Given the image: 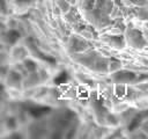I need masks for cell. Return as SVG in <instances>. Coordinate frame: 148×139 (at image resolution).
Masks as SVG:
<instances>
[{
    "mask_svg": "<svg viewBox=\"0 0 148 139\" xmlns=\"http://www.w3.org/2000/svg\"><path fill=\"white\" fill-rule=\"evenodd\" d=\"M120 68H121V63H120V61H118V60H112V61H110V64H109V72L114 73V72L119 71Z\"/></svg>",
    "mask_w": 148,
    "mask_h": 139,
    "instance_id": "7a4b0ae2",
    "label": "cell"
},
{
    "mask_svg": "<svg viewBox=\"0 0 148 139\" xmlns=\"http://www.w3.org/2000/svg\"><path fill=\"white\" fill-rule=\"evenodd\" d=\"M57 6L59 7L61 13H67L71 8V3L68 2V0H57Z\"/></svg>",
    "mask_w": 148,
    "mask_h": 139,
    "instance_id": "6da1fadb",
    "label": "cell"
}]
</instances>
